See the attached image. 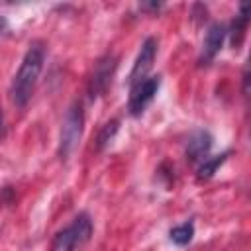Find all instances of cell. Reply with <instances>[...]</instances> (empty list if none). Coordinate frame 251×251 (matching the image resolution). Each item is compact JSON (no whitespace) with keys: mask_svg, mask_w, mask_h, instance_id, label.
I'll return each mask as SVG.
<instances>
[{"mask_svg":"<svg viewBox=\"0 0 251 251\" xmlns=\"http://www.w3.org/2000/svg\"><path fill=\"white\" fill-rule=\"evenodd\" d=\"M247 12H249V6H247V4H241L239 14H237L235 20L231 22L229 39H231V47H233V49H239V45H241L243 39H245V29H247V24H249Z\"/></svg>","mask_w":251,"mask_h":251,"instance_id":"cell-9","label":"cell"},{"mask_svg":"<svg viewBox=\"0 0 251 251\" xmlns=\"http://www.w3.org/2000/svg\"><path fill=\"white\" fill-rule=\"evenodd\" d=\"M226 33H227V29L220 22H216V24H212L208 27L206 37H204V43H202V53H200V59H198L200 65H210L216 59V55L220 53V49L224 45Z\"/></svg>","mask_w":251,"mask_h":251,"instance_id":"cell-7","label":"cell"},{"mask_svg":"<svg viewBox=\"0 0 251 251\" xmlns=\"http://www.w3.org/2000/svg\"><path fill=\"white\" fill-rule=\"evenodd\" d=\"M2 127L4 126H2V112H0V137H2Z\"/></svg>","mask_w":251,"mask_h":251,"instance_id":"cell-15","label":"cell"},{"mask_svg":"<svg viewBox=\"0 0 251 251\" xmlns=\"http://www.w3.org/2000/svg\"><path fill=\"white\" fill-rule=\"evenodd\" d=\"M226 159H227V153L214 155V157H206V159L198 165V178H200V180H208V178H212L214 173L224 165Z\"/></svg>","mask_w":251,"mask_h":251,"instance_id":"cell-10","label":"cell"},{"mask_svg":"<svg viewBox=\"0 0 251 251\" xmlns=\"http://www.w3.org/2000/svg\"><path fill=\"white\" fill-rule=\"evenodd\" d=\"M169 237H171V241H173L175 245H178V247L188 245V243L192 241V237H194V224H192V222H184V224H180V226H175V227L169 231Z\"/></svg>","mask_w":251,"mask_h":251,"instance_id":"cell-11","label":"cell"},{"mask_svg":"<svg viewBox=\"0 0 251 251\" xmlns=\"http://www.w3.org/2000/svg\"><path fill=\"white\" fill-rule=\"evenodd\" d=\"M43 61H45V45L41 41H33L29 45V49L25 51V55L20 63V69L12 80V88H10L12 102L18 108H24L29 102L33 88L37 84L39 73L43 69Z\"/></svg>","mask_w":251,"mask_h":251,"instance_id":"cell-1","label":"cell"},{"mask_svg":"<svg viewBox=\"0 0 251 251\" xmlns=\"http://www.w3.org/2000/svg\"><path fill=\"white\" fill-rule=\"evenodd\" d=\"M92 235V220L86 212H80L75 216L71 226L57 231L53 237L51 251H78L84 243H88Z\"/></svg>","mask_w":251,"mask_h":251,"instance_id":"cell-2","label":"cell"},{"mask_svg":"<svg viewBox=\"0 0 251 251\" xmlns=\"http://www.w3.org/2000/svg\"><path fill=\"white\" fill-rule=\"evenodd\" d=\"M161 6H163V4H159V2H157V4H155V2H153V4H145V2H143V4H139V8H141V10H159Z\"/></svg>","mask_w":251,"mask_h":251,"instance_id":"cell-13","label":"cell"},{"mask_svg":"<svg viewBox=\"0 0 251 251\" xmlns=\"http://www.w3.org/2000/svg\"><path fill=\"white\" fill-rule=\"evenodd\" d=\"M155 55H157V39H155V37H147V39L143 41V45H141L137 57H135V63H133L131 73H129V78H127L129 86L137 84L139 80H143V78L147 76V73H149L151 67H153Z\"/></svg>","mask_w":251,"mask_h":251,"instance_id":"cell-6","label":"cell"},{"mask_svg":"<svg viewBox=\"0 0 251 251\" xmlns=\"http://www.w3.org/2000/svg\"><path fill=\"white\" fill-rule=\"evenodd\" d=\"M6 31H8V20L4 16H0V35L6 33Z\"/></svg>","mask_w":251,"mask_h":251,"instance_id":"cell-14","label":"cell"},{"mask_svg":"<svg viewBox=\"0 0 251 251\" xmlns=\"http://www.w3.org/2000/svg\"><path fill=\"white\" fill-rule=\"evenodd\" d=\"M118 127H120V122H118V120H110V122H106V124L102 126V129H100V133H98V137H96V149H98V151H102V149L114 139V135L118 133Z\"/></svg>","mask_w":251,"mask_h":251,"instance_id":"cell-12","label":"cell"},{"mask_svg":"<svg viewBox=\"0 0 251 251\" xmlns=\"http://www.w3.org/2000/svg\"><path fill=\"white\" fill-rule=\"evenodd\" d=\"M212 143H214V139H212V135H210L206 129H196V131L188 137V141H186V149H184L186 161H188L190 165L202 163V161L208 157V153H210V149H212Z\"/></svg>","mask_w":251,"mask_h":251,"instance_id":"cell-8","label":"cell"},{"mask_svg":"<svg viewBox=\"0 0 251 251\" xmlns=\"http://www.w3.org/2000/svg\"><path fill=\"white\" fill-rule=\"evenodd\" d=\"M161 86V76H145L143 80H139L137 84L131 86V94L127 100V110L131 116H141L143 110L151 104V100L155 98V94L159 92Z\"/></svg>","mask_w":251,"mask_h":251,"instance_id":"cell-5","label":"cell"},{"mask_svg":"<svg viewBox=\"0 0 251 251\" xmlns=\"http://www.w3.org/2000/svg\"><path fill=\"white\" fill-rule=\"evenodd\" d=\"M116 69H118V55H114V53H106L94 63L92 75L88 78V96L92 100L106 94V90L112 84Z\"/></svg>","mask_w":251,"mask_h":251,"instance_id":"cell-4","label":"cell"},{"mask_svg":"<svg viewBox=\"0 0 251 251\" xmlns=\"http://www.w3.org/2000/svg\"><path fill=\"white\" fill-rule=\"evenodd\" d=\"M82 126H84V112L80 102H73L65 114L63 127H61V139H59V157L67 161L71 153L76 149L80 137H82Z\"/></svg>","mask_w":251,"mask_h":251,"instance_id":"cell-3","label":"cell"}]
</instances>
